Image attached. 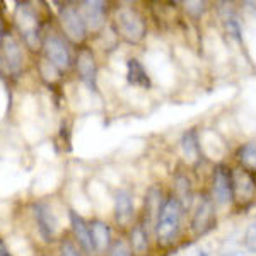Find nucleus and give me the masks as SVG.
Masks as SVG:
<instances>
[{"label":"nucleus","instance_id":"obj_8","mask_svg":"<svg viewBox=\"0 0 256 256\" xmlns=\"http://www.w3.org/2000/svg\"><path fill=\"white\" fill-rule=\"evenodd\" d=\"M169 193L180 202L181 207L184 208V212L186 214L192 212L196 196H195V186H193L192 176H190L188 171L178 169L174 172V176H172V184H171V192Z\"/></svg>","mask_w":256,"mask_h":256},{"label":"nucleus","instance_id":"obj_21","mask_svg":"<svg viewBox=\"0 0 256 256\" xmlns=\"http://www.w3.org/2000/svg\"><path fill=\"white\" fill-rule=\"evenodd\" d=\"M234 158H236V164L239 168L256 174V142L254 140L241 144V146L238 147Z\"/></svg>","mask_w":256,"mask_h":256},{"label":"nucleus","instance_id":"obj_22","mask_svg":"<svg viewBox=\"0 0 256 256\" xmlns=\"http://www.w3.org/2000/svg\"><path fill=\"white\" fill-rule=\"evenodd\" d=\"M184 12H186L188 18L192 19H202L205 16V12L208 10V4L202 2V0H190V2H184Z\"/></svg>","mask_w":256,"mask_h":256},{"label":"nucleus","instance_id":"obj_15","mask_svg":"<svg viewBox=\"0 0 256 256\" xmlns=\"http://www.w3.org/2000/svg\"><path fill=\"white\" fill-rule=\"evenodd\" d=\"M150 239L152 234L140 220L128 229V246L134 256H150Z\"/></svg>","mask_w":256,"mask_h":256},{"label":"nucleus","instance_id":"obj_14","mask_svg":"<svg viewBox=\"0 0 256 256\" xmlns=\"http://www.w3.org/2000/svg\"><path fill=\"white\" fill-rule=\"evenodd\" d=\"M32 216L36 218L40 234L44 238V241L55 239L56 232H58V222H56V217L53 214L52 207L48 204L38 202V204L32 205Z\"/></svg>","mask_w":256,"mask_h":256},{"label":"nucleus","instance_id":"obj_17","mask_svg":"<svg viewBox=\"0 0 256 256\" xmlns=\"http://www.w3.org/2000/svg\"><path fill=\"white\" fill-rule=\"evenodd\" d=\"M70 226H72V232L76 238L77 244L86 254H94V244L92 238H90V229L89 224L84 220V217L79 216L77 212L70 210Z\"/></svg>","mask_w":256,"mask_h":256},{"label":"nucleus","instance_id":"obj_23","mask_svg":"<svg viewBox=\"0 0 256 256\" xmlns=\"http://www.w3.org/2000/svg\"><path fill=\"white\" fill-rule=\"evenodd\" d=\"M106 256H134V254H132V250L128 246V241H125V239H116V241H113V244H111Z\"/></svg>","mask_w":256,"mask_h":256},{"label":"nucleus","instance_id":"obj_10","mask_svg":"<svg viewBox=\"0 0 256 256\" xmlns=\"http://www.w3.org/2000/svg\"><path fill=\"white\" fill-rule=\"evenodd\" d=\"M44 55L46 58L58 68V72H65L72 65V56H70V50L65 44V41L56 34H48L43 41Z\"/></svg>","mask_w":256,"mask_h":256},{"label":"nucleus","instance_id":"obj_4","mask_svg":"<svg viewBox=\"0 0 256 256\" xmlns=\"http://www.w3.org/2000/svg\"><path fill=\"white\" fill-rule=\"evenodd\" d=\"M230 184H232V207L246 210L256 202V174L246 169L230 166Z\"/></svg>","mask_w":256,"mask_h":256},{"label":"nucleus","instance_id":"obj_27","mask_svg":"<svg viewBox=\"0 0 256 256\" xmlns=\"http://www.w3.org/2000/svg\"><path fill=\"white\" fill-rule=\"evenodd\" d=\"M196 256H208V253H207V251H198Z\"/></svg>","mask_w":256,"mask_h":256},{"label":"nucleus","instance_id":"obj_2","mask_svg":"<svg viewBox=\"0 0 256 256\" xmlns=\"http://www.w3.org/2000/svg\"><path fill=\"white\" fill-rule=\"evenodd\" d=\"M113 26L116 36L128 44H140L146 40L147 22L140 12L132 6H120L114 10Z\"/></svg>","mask_w":256,"mask_h":256},{"label":"nucleus","instance_id":"obj_20","mask_svg":"<svg viewBox=\"0 0 256 256\" xmlns=\"http://www.w3.org/2000/svg\"><path fill=\"white\" fill-rule=\"evenodd\" d=\"M126 79L132 86L140 89H150L152 80L148 77L146 67L142 65V62L138 58H130L126 62Z\"/></svg>","mask_w":256,"mask_h":256},{"label":"nucleus","instance_id":"obj_28","mask_svg":"<svg viewBox=\"0 0 256 256\" xmlns=\"http://www.w3.org/2000/svg\"><path fill=\"white\" fill-rule=\"evenodd\" d=\"M0 38H2V24H0Z\"/></svg>","mask_w":256,"mask_h":256},{"label":"nucleus","instance_id":"obj_6","mask_svg":"<svg viewBox=\"0 0 256 256\" xmlns=\"http://www.w3.org/2000/svg\"><path fill=\"white\" fill-rule=\"evenodd\" d=\"M166 198H168V193L164 192V188L159 186V184H152L146 192L144 208H142V214H140L138 220L147 227V230L150 234L154 232V226H156V222H158V217L164 207Z\"/></svg>","mask_w":256,"mask_h":256},{"label":"nucleus","instance_id":"obj_5","mask_svg":"<svg viewBox=\"0 0 256 256\" xmlns=\"http://www.w3.org/2000/svg\"><path fill=\"white\" fill-rule=\"evenodd\" d=\"M208 195L216 202L217 207L232 205V184H230V166L226 162H218L214 166L210 176Z\"/></svg>","mask_w":256,"mask_h":256},{"label":"nucleus","instance_id":"obj_19","mask_svg":"<svg viewBox=\"0 0 256 256\" xmlns=\"http://www.w3.org/2000/svg\"><path fill=\"white\" fill-rule=\"evenodd\" d=\"M4 48V58H6V65L10 74H20L22 70V53H20V46L12 36H6L2 41Z\"/></svg>","mask_w":256,"mask_h":256},{"label":"nucleus","instance_id":"obj_3","mask_svg":"<svg viewBox=\"0 0 256 256\" xmlns=\"http://www.w3.org/2000/svg\"><path fill=\"white\" fill-rule=\"evenodd\" d=\"M217 205L208 195V192H204L202 196H198L193 204V208L190 212V234L192 238H204L208 232H212L217 227Z\"/></svg>","mask_w":256,"mask_h":256},{"label":"nucleus","instance_id":"obj_16","mask_svg":"<svg viewBox=\"0 0 256 256\" xmlns=\"http://www.w3.org/2000/svg\"><path fill=\"white\" fill-rule=\"evenodd\" d=\"M181 150H183V158L186 160L190 168H198L202 164V144L198 132L195 128H190L181 137Z\"/></svg>","mask_w":256,"mask_h":256},{"label":"nucleus","instance_id":"obj_11","mask_svg":"<svg viewBox=\"0 0 256 256\" xmlns=\"http://www.w3.org/2000/svg\"><path fill=\"white\" fill-rule=\"evenodd\" d=\"M76 67L77 74H79L80 80L90 90L98 89V64H96V56H94L92 50L90 48H80L77 52L76 56Z\"/></svg>","mask_w":256,"mask_h":256},{"label":"nucleus","instance_id":"obj_13","mask_svg":"<svg viewBox=\"0 0 256 256\" xmlns=\"http://www.w3.org/2000/svg\"><path fill=\"white\" fill-rule=\"evenodd\" d=\"M79 10L82 14L89 32H98L106 24V4L99 0H86L79 4Z\"/></svg>","mask_w":256,"mask_h":256},{"label":"nucleus","instance_id":"obj_12","mask_svg":"<svg viewBox=\"0 0 256 256\" xmlns=\"http://www.w3.org/2000/svg\"><path fill=\"white\" fill-rule=\"evenodd\" d=\"M114 222L120 227H132L135 224V204L134 195L128 190H118L114 193V205H113Z\"/></svg>","mask_w":256,"mask_h":256},{"label":"nucleus","instance_id":"obj_26","mask_svg":"<svg viewBox=\"0 0 256 256\" xmlns=\"http://www.w3.org/2000/svg\"><path fill=\"white\" fill-rule=\"evenodd\" d=\"M0 256H10L9 250L6 248V244H4L2 241H0Z\"/></svg>","mask_w":256,"mask_h":256},{"label":"nucleus","instance_id":"obj_9","mask_svg":"<svg viewBox=\"0 0 256 256\" xmlns=\"http://www.w3.org/2000/svg\"><path fill=\"white\" fill-rule=\"evenodd\" d=\"M16 22L22 34L24 41L28 43V46L31 50L38 48V38H40V24L38 18L34 16V12L30 6H19L18 12H16Z\"/></svg>","mask_w":256,"mask_h":256},{"label":"nucleus","instance_id":"obj_7","mask_svg":"<svg viewBox=\"0 0 256 256\" xmlns=\"http://www.w3.org/2000/svg\"><path fill=\"white\" fill-rule=\"evenodd\" d=\"M60 26L64 30L65 36L76 44L84 43L88 38V26H86L79 7L65 6L60 9Z\"/></svg>","mask_w":256,"mask_h":256},{"label":"nucleus","instance_id":"obj_25","mask_svg":"<svg viewBox=\"0 0 256 256\" xmlns=\"http://www.w3.org/2000/svg\"><path fill=\"white\" fill-rule=\"evenodd\" d=\"M60 253H62V256H82L80 250L76 246V242H72L70 239H65V241H62Z\"/></svg>","mask_w":256,"mask_h":256},{"label":"nucleus","instance_id":"obj_1","mask_svg":"<svg viewBox=\"0 0 256 256\" xmlns=\"http://www.w3.org/2000/svg\"><path fill=\"white\" fill-rule=\"evenodd\" d=\"M184 217H186V212L181 207V204L171 193H168L164 207L154 226V232H152V238L159 250H171L180 241L183 234Z\"/></svg>","mask_w":256,"mask_h":256},{"label":"nucleus","instance_id":"obj_18","mask_svg":"<svg viewBox=\"0 0 256 256\" xmlns=\"http://www.w3.org/2000/svg\"><path fill=\"white\" fill-rule=\"evenodd\" d=\"M90 229V238H92V244H94V254H108L111 244V229L106 222L102 220H92L89 224Z\"/></svg>","mask_w":256,"mask_h":256},{"label":"nucleus","instance_id":"obj_24","mask_svg":"<svg viewBox=\"0 0 256 256\" xmlns=\"http://www.w3.org/2000/svg\"><path fill=\"white\" fill-rule=\"evenodd\" d=\"M242 241H244V248L250 253H256V220H253L246 227Z\"/></svg>","mask_w":256,"mask_h":256}]
</instances>
